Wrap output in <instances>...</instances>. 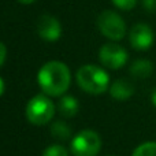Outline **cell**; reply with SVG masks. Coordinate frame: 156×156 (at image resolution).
Masks as SVG:
<instances>
[{
    "label": "cell",
    "instance_id": "6da1fadb",
    "mask_svg": "<svg viewBox=\"0 0 156 156\" xmlns=\"http://www.w3.org/2000/svg\"><path fill=\"white\" fill-rule=\"evenodd\" d=\"M37 82L44 94L59 97L69 89L71 82V73L67 65L59 60H51L38 70Z\"/></svg>",
    "mask_w": 156,
    "mask_h": 156
},
{
    "label": "cell",
    "instance_id": "7a4b0ae2",
    "mask_svg": "<svg viewBox=\"0 0 156 156\" xmlns=\"http://www.w3.org/2000/svg\"><path fill=\"white\" fill-rule=\"evenodd\" d=\"M77 83L86 93L101 94L110 88V76L103 67L83 65L77 71Z\"/></svg>",
    "mask_w": 156,
    "mask_h": 156
},
{
    "label": "cell",
    "instance_id": "3957f363",
    "mask_svg": "<svg viewBox=\"0 0 156 156\" xmlns=\"http://www.w3.org/2000/svg\"><path fill=\"white\" fill-rule=\"evenodd\" d=\"M55 104L47 94H37L26 104V118L30 123L41 126L54 118Z\"/></svg>",
    "mask_w": 156,
    "mask_h": 156
},
{
    "label": "cell",
    "instance_id": "277c9868",
    "mask_svg": "<svg viewBox=\"0 0 156 156\" xmlns=\"http://www.w3.org/2000/svg\"><path fill=\"white\" fill-rule=\"evenodd\" d=\"M97 27L100 33L112 41H119L126 34V23L118 12L105 10L97 16Z\"/></svg>",
    "mask_w": 156,
    "mask_h": 156
},
{
    "label": "cell",
    "instance_id": "5b68a950",
    "mask_svg": "<svg viewBox=\"0 0 156 156\" xmlns=\"http://www.w3.org/2000/svg\"><path fill=\"white\" fill-rule=\"evenodd\" d=\"M101 149V138L94 130L86 129L77 133L71 141L74 156H96Z\"/></svg>",
    "mask_w": 156,
    "mask_h": 156
},
{
    "label": "cell",
    "instance_id": "8992f818",
    "mask_svg": "<svg viewBox=\"0 0 156 156\" xmlns=\"http://www.w3.org/2000/svg\"><path fill=\"white\" fill-rule=\"evenodd\" d=\"M127 58H129V55H127L126 49L115 43L104 44L99 52V59L101 65L107 69H111V70L122 69L126 65Z\"/></svg>",
    "mask_w": 156,
    "mask_h": 156
},
{
    "label": "cell",
    "instance_id": "52a82bcc",
    "mask_svg": "<svg viewBox=\"0 0 156 156\" xmlns=\"http://www.w3.org/2000/svg\"><path fill=\"white\" fill-rule=\"evenodd\" d=\"M129 41L130 45L137 51H147L154 45L155 34L151 26L147 23H136L134 26L130 29L129 33Z\"/></svg>",
    "mask_w": 156,
    "mask_h": 156
},
{
    "label": "cell",
    "instance_id": "ba28073f",
    "mask_svg": "<svg viewBox=\"0 0 156 156\" xmlns=\"http://www.w3.org/2000/svg\"><path fill=\"white\" fill-rule=\"evenodd\" d=\"M37 33L45 41H56L62 36V25L55 16L43 15L40 16L37 23Z\"/></svg>",
    "mask_w": 156,
    "mask_h": 156
},
{
    "label": "cell",
    "instance_id": "9c48e42d",
    "mask_svg": "<svg viewBox=\"0 0 156 156\" xmlns=\"http://www.w3.org/2000/svg\"><path fill=\"white\" fill-rule=\"evenodd\" d=\"M110 94L112 99L118 100V101H125L134 94V85L123 78L116 80L110 86Z\"/></svg>",
    "mask_w": 156,
    "mask_h": 156
},
{
    "label": "cell",
    "instance_id": "30bf717a",
    "mask_svg": "<svg viewBox=\"0 0 156 156\" xmlns=\"http://www.w3.org/2000/svg\"><path fill=\"white\" fill-rule=\"evenodd\" d=\"M154 73V63L148 59H137L130 66V74L134 78H148Z\"/></svg>",
    "mask_w": 156,
    "mask_h": 156
},
{
    "label": "cell",
    "instance_id": "8fae6325",
    "mask_svg": "<svg viewBox=\"0 0 156 156\" xmlns=\"http://www.w3.org/2000/svg\"><path fill=\"white\" fill-rule=\"evenodd\" d=\"M80 103L74 96H63L59 100V111L66 118H73L78 114Z\"/></svg>",
    "mask_w": 156,
    "mask_h": 156
},
{
    "label": "cell",
    "instance_id": "7c38bea8",
    "mask_svg": "<svg viewBox=\"0 0 156 156\" xmlns=\"http://www.w3.org/2000/svg\"><path fill=\"white\" fill-rule=\"evenodd\" d=\"M51 136H54L58 140H67L71 136V129L66 122L56 121L51 126Z\"/></svg>",
    "mask_w": 156,
    "mask_h": 156
},
{
    "label": "cell",
    "instance_id": "4fadbf2b",
    "mask_svg": "<svg viewBox=\"0 0 156 156\" xmlns=\"http://www.w3.org/2000/svg\"><path fill=\"white\" fill-rule=\"evenodd\" d=\"M132 156H156V141L143 143L133 151Z\"/></svg>",
    "mask_w": 156,
    "mask_h": 156
},
{
    "label": "cell",
    "instance_id": "5bb4252c",
    "mask_svg": "<svg viewBox=\"0 0 156 156\" xmlns=\"http://www.w3.org/2000/svg\"><path fill=\"white\" fill-rule=\"evenodd\" d=\"M43 156H69L67 149L65 148L63 145H51L44 151Z\"/></svg>",
    "mask_w": 156,
    "mask_h": 156
},
{
    "label": "cell",
    "instance_id": "9a60e30c",
    "mask_svg": "<svg viewBox=\"0 0 156 156\" xmlns=\"http://www.w3.org/2000/svg\"><path fill=\"white\" fill-rule=\"evenodd\" d=\"M112 4L115 5L116 8H119V10L129 11L136 7L137 0H112Z\"/></svg>",
    "mask_w": 156,
    "mask_h": 156
},
{
    "label": "cell",
    "instance_id": "2e32d148",
    "mask_svg": "<svg viewBox=\"0 0 156 156\" xmlns=\"http://www.w3.org/2000/svg\"><path fill=\"white\" fill-rule=\"evenodd\" d=\"M143 7L148 12H156V0H143Z\"/></svg>",
    "mask_w": 156,
    "mask_h": 156
},
{
    "label": "cell",
    "instance_id": "e0dca14e",
    "mask_svg": "<svg viewBox=\"0 0 156 156\" xmlns=\"http://www.w3.org/2000/svg\"><path fill=\"white\" fill-rule=\"evenodd\" d=\"M5 58H7V48H5V45L0 41V67L4 65Z\"/></svg>",
    "mask_w": 156,
    "mask_h": 156
},
{
    "label": "cell",
    "instance_id": "ac0fdd59",
    "mask_svg": "<svg viewBox=\"0 0 156 156\" xmlns=\"http://www.w3.org/2000/svg\"><path fill=\"white\" fill-rule=\"evenodd\" d=\"M4 89H5V83H4V81L2 80V77H0V96L4 93Z\"/></svg>",
    "mask_w": 156,
    "mask_h": 156
},
{
    "label": "cell",
    "instance_id": "d6986e66",
    "mask_svg": "<svg viewBox=\"0 0 156 156\" xmlns=\"http://www.w3.org/2000/svg\"><path fill=\"white\" fill-rule=\"evenodd\" d=\"M151 100H152V104L156 107V88L154 89V92H152V96H151Z\"/></svg>",
    "mask_w": 156,
    "mask_h": 156
},
{
    "label": "cell",
    "instance_id": "ffe728a7",
    "mask_svg": "<svg viewBox=\"0 0 156 156\" xmlns=\"http://www.w3.org/2000/svg\"><path fill=\"white\" fill-rule=\"evenodd\" d=\"M21 4H32V3H34L36 0H18Z\"/></svg>",
    "mask_w": 156,
    "mask_h": 156
}]
</instances>
